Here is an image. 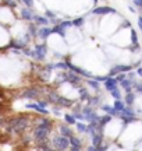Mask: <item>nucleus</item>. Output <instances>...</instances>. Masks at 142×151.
<instances>
[{
    "label": "nucleus",
    "instance_id": "obj_1",
    "mask_svg": "<svg viewBox=\"0 0 142 151\" xmlns=\"http://www.w3.org/2000/svg\"><path fill=\"white\" fill-rule=\"evenodd\" d=\"M52 120L48 118L43 119H36V127L33 130V139L36 140L38 144L45 143L49 139V134L52 132Z\"/></svg>",
    "mask_w": 142,
    "mask_h": 151
},
{
    "label": "nucleus",
    "instance_id": "obj_2",
    "mask_svg": "<svg viewBox=\"0 0 142 151\" xmlns=\"http://www.w3.org/2000/svg\"><path fill=\"white\" fill-rule=\"evenodd\" d=\"M6 123H7L6 130H7L9 133H22V132L28 127L29 120H28L27 116H18V118L7 120Z\"/></svg>",
    "mask_w": 142,
    "mask_h": 151
},
{
    "label": "nucleus",
    "instance_id": "obj_3",
    "mask_svg": "<svg viewBox=\"0 0 142 151\" xmlns=\"http://www.w3.org/2000/svg\"><path fill=\"white\" fill-rule=\"evenodd\" d=\"M46 52H48L46 43H38V45H35V49H33V50H28V55L32 56L33 59L42 62V60L45 59V56H46Z\"/></svg>",
    "mask_w": 142,
    "mask_h": 151
},
{
    "label": "nucleus",
    "instance_id": "obj_4",
    "mask_svg": "<svg viewBox=\"0 0 142 151\" xmlns=\"http://www.w3.org/2000/svg\"><path fill=\"white\" fill-rule=\"evenodd\" d=\"M52 147L56 148V150H67L70 147V140L66 136H55L53 140H52Z\"/></svg>",
    "mask_w": 142,
    "mask_h": 151
},
{
    "label": "nucleus",
    "instance_id": "obj_5",
    "mask_svg": "<svg viewBox=\"0 0 142 151\" xmlns=\"http://www.w3.org/2000/svg\"><path fill=\"white\" fill-rule=\"evenodd\" d=\"M49 102L52 104H56V105H60V106H64V108H68L72 105V101L71 99H67V98H63V97H59L56 94H49Z\"/></svg>",
    "mask_w": 142,
    "mask_h": 151
},
{
    "label": "nucleus",
    "instance_id": "obj_6",
    "mask_svg": "<svg viewBox=\"0 0 142 151\" xmlns=\"http://www.w3.org/2000/svg\"><path fill=\"white\" fill-rule=\"evenodd\" d=\"M81 112L84 113V116H85V119H87L88 122H98L99 120V116L98 113L95 112V109L89 105V106H85L84 109H81Z\"/></svg>",
    "mask_w": 142,
    "mask_h": 151
},
{
    "label": "nucleus",
    "instance_id": "obj_7",
    "mask_svg": "<svg viewBox=\"0 0 142 151\" xmlns=\"http://www.w3.org/2000/svg\"><path fill=\"white\" fill-rule=\"evenodd\" d=\"M66 66H67V69H70L71 71H74V73H77V74H80L81 77H87V78H92V77H93L89 71L84 70V69L78 67V66H74L72 63H70V62H66Z\"/></svg>",
    "mask_w": 142,
    "mask_h": 151
},
{
    "label": "nucleus",
    "instance_id": "obj_8",
    "mask_svg": "<svg viewBox=\"0 0 142 151\" xmlns=\"http://www.w3.org/2000/svg\"><path fill=\"white\" fill-rule=\"evenodd\" d=\"M130 70H132V66H130V65H116L111 67L109 76L111 77V76H116V74H119V73H128Z\"/></svg>",
    "mask_w": 142,
    "mask_h": 151
},
{
    "label": "nucleus",
    "instance_id": "obj_9",
    "mask_svg": "<svg viewBox=\"0 0 142 151\" xmlns=\"http://www.w3.org/2000/svg\"><path fill=\"white\" fill-rule=\"evenodd\" d=\"M39 94H40V92H39L35 87H29L28 90H25V91L21 94V98H25V99H35V98L39 97Z\"/></svg>",
    "mask_w": 142,
    "mask_h": 151
},
{
    "label": "nucleus",
    "instance_id": "obj_10",
    "mask_svg": "<svg viewBox=\"0 0 142 151\" xmlns=\"http://www.w3.org/2000/svg\"><path fill=\"white\" fill-rule=\"evenodd\" d=\"M92 13L96 14V16H104V14H113V13H117V11H116V9H113V7L104 6V7H96V9H93Z\"/></svg>",
    "mask_w": 142,
    "mask_h": 151
},
{
    "label": "nucleus",
    "instance_id": "obj_11",
    "mask_svg": "<svg viewBox=\"0 0 142 151\" xmlns=\"http://www.w3.org/2000/svg\"><path fill=\"white\" fill-rule=\"evenodd\" d=\"M68 140H70V148L71 151H80L82 150V144H81V140L78 139V137H75V136L72 134L71 137H68Z\"/></svg>",
    "mask_w": 142,
    "mask_h": 151
},
{
    "label": "nucleus",
    "instance_id": "obj_12",
    "mask_svg": "<svg viewBox=\"0 0 142 151\" xmlns=\"http://www.w3.org/2000/svg\"><path fill=\"white\" fill-rule=\"evenodd\" d=\"M117 84H119V81L116 80L114 77L111 76V77H107L106 80H104V88H106V91H113L114 88H117Z\"/></svg>",
    "mask_w": 142,
    "mask_h": 151
},
{
    "label": "nucleus",
    "instance_id": "obj_13",
    "mask_svg": "<svg viewBox=\"0 0 142 151\" xmlns=\"http://www.w3.org/2000/svg\"><path fill=\"white\" fill-rule=\"evenodd\" d=\"M28 109H33V111H36V112H39V113H43V115H48L49 113V111L48 109H45L42 105H39L38 102H33V104H27L25 105Z\"/></svg>",
    "mask_w": 142,
    "mask_h": 151
},
{
    "label": "nucleus",
    "instance_id": "obj_14",
    "mask_svg": "<svg viewBox=\"0 0 142 151\" xmlns=\"http://www.w3.org/2000/svg\"><path fill=\"white\" fill-rule=\"evenodd\" d=\"M52 28L48 27V25H42L40 27V29L38 31V37L40 38V39H46V38L49 37V35H52Z\"/></svg>",
    "mask_w": 142,
    "mask_h": 151
},
{
    "label": "nucleus",
    "instance_id": "obj_15",
    "mask_svg": "<svg viewBox=\"0 0 142 151\" xmlns=\"http://www.w3.org/2000/svg\"><path fill=\"white\" fill-rule=\"evenodd\" d=\"M21 18L25 20V21H32L33 20V13H32V9H21Z\"/></svg>",
    "mask_w": 142,
    "mask_h": 151
},
{
    "label": "nucleus",
    "instance_id": "obj_16",
    "mask_svg": "<svg viewBox=\"0 0 142 151\" xmlns=\"http://www.w3.org/2000/svg\"><path fill=\"white\" fill-rule=\"evenodd\" d=\"M33 21H35V24L36 25H48L49 24V18L48 17H45V16H39V14H33Z\"/></svg>",
    "mask_w": 142,
    "mask_h": 151
},
{
    "label": "nucleus",
    "instance_id": "obj_17",
    "mask_svg": "<svg viewBox=\"0 0 142 151\" xmlns=\"http://www.w3.org/2000/svg\"><path fill=\"white\" fill-rule=\"evenodd\" d=\"M120 84H121V87L126 90V92H130V91H132V86H134V81L132 80H130V78H124V80H121L120 81Z\"/></svg>",
    "mask_w": 142,
    "mask_h": 151
},
{
    "label": "nucleus",
    "instance_id": "obj_18",
    "mask_svg": "<svg viewBox=\"0 0 142 151\" xmlns=\"http://www.w3.org/2000/svg\"><path fill=\"white\" fill-rule=\"evenodd\" d=\"M119 116L121 118V120H123V123H124V124L134 123V122H137V120H138L135 116H130V115H123V113H119Z\"/></svg>",
    "mask_w": 142,
    "mask_h": 151
},
{
    "label": "nucleus",
    "instance_id": "obj_19",
    "mask_svg": "<svg viewBox=\"0 0 142 151\" xmlns=\"http://www.w3.org/2000/svg\"><path fill=\"white\" fill-rule=\"evenodd\" d=\"M102 109L104 111V113L110 115L111 118H113V116H119V113H120V112H117V111H116L114 106H110V105H103V106H102Z\"/></svg>",
    "mask_w": 142,
    "mask_h": 151
},
{
    "label": "nucleus",
    "instance_id": "obj_20",
    "mask_svg": "<svg viewBox=\"0 0 142 151\" xmlns=\"http://www.w3.org/2000/svg\"><path fill=\"white\" fill-rule=\"evenodd\" d=\"M60 134L61 136H66V137H71V136L74 134V132H72L68 126H66V124H61V126H60Z\"/></svg>",
    "mask_w": 142,
    "mask_h": 151
},
{
    "label": "nucleus",
    "instance_id": "obj_21",
    "mask_svg": "<svg viewBox=\"0 0 142 151\" xmlns=\"http://www.w3.org/2000/svg\"><path fill=\"white\" fill-rule=\"evenodd\" d=\"M110 120H111V116L106 113V115H103V116H99L98 124H99V126H100V127H103L104 124H107V123H109V122H110Z\"/></svg>",
    "mask_w": 142,
    "mask_h": 151
},
{
    "label": "nucleus",
    "instance_id": "obj_22",
    "mask_svg": "<svg viewBox=\"0 0 142 151\" xmlns=\"http://www.w3.org/2000/svg\"><path fill=\"white\" fill-rule=\"evenodd\" d=\"M134 102H135V94H134L132 91L127 92V95H126V104L128 105V106H131Z\"/></svg>",
    "mask_w": 142,
    "mask_h": 151
},
{
    "label": "nucleus",
    "instance_id": "obj_23",
    "mask_svg": "<svg viewBox=\"0 0 142 151\" xmlns=\"http://www.w3.org/2000/svg\"><path fill=\"white\" fill-rule=\"evenodd\" d=\"M113 106H114V109L117 112H121L123 109L126 108V102H123L121 99H114V105Z\"/></svg>",
    "mask_w": 142,
    "mask_h": 151
},
{
    "label": "nucleus",
    "instance_id": "obj_24",
    "mask_svg": "<svg viewBox=\"0 0 142 151\" xmlns=\"http://www.w3.org/2000/svg\"><path fill=\"white\" fill-rule=\"evenodd\" d=\"M78 94H80L81 99H88L89 98V92H88L85 87H78Z\"/></svg>",
    "mask_w": 142,
    "mask_h": 151
},
{
    "label": "nucleus",
    "instance_id": "obj_25",
    "mask_svg": "<svg viewBox=\"0 0 142 151\" xmlns=\"http://www.w3.org/2000/svg\"><path fill=\"white\" fill-rule=\"evenodd\" d=\"M64 120H66L67 124H75V122H77V119L74 118L72 113H66L64 115Z\"/></svg>",
    "mask_w": 142,
    "mask_h": 151
},
{
    "label": "nucleus",
    "instance_id": "obj_26",
    "mask_svg": "<svg viewBox=\"0 0 142 151\" xmlns=\"http://www.w3.org/2000/svg\"><path fill=\"white\" fill-rule=\"evenodd\" d=\"M88 86L92 87L93 90H96V91H98L99 87H100V84H99L98 80H95V78H89V80H88Z\"/></svg>",
    "mask_w": 142,
    "mask_h": 151
},
{
    "label": "nucleus",
    "instance_id": "obj_27",
    "mask_svg": "<svg viewBox=\"0 0 142 151\" xmlns=\"http://www.w3.org/2000/svg\"><path fill=\"white\" fill-rule=\"evenodd\" d=\"M75 127L80 133H87V124L82 122H75Z\"/></svg>",
    "mask_w": 142,
    "mask_h": 151
},
{
    "label": "nucleus",
    "instance_id": "obj_28",
    "mask_svg": "<svg viewBox=\"0 0 142 151\" xmlns=\"http://www.w3.org/2000/svg\"><path fill=\"white\" fill-rule=\"evenodd\" d=\"M28 31H29V37H38V31H36V27H35V24H31L29 27H28Z\"/></svg>",
    "mask_w": 142,
    "mask_h": 151
},
{
    "label": "nucleus",
    "instance_id": "obj_29",
    "mask_svg": "<svg viewBox=\"0 0 142 151\" xmlns=\"http://www.w3.org/2000/svg\"><path fill=\"white\" fill-rule=\"evenodd\" d=\"M72 25H74V27H82V25H84V22H85V20H84V18H82V17H78V18H75V20H72Z\"/></svg>",
    "mask_w": 142,
    "mask_h": 151
},
{
    "label": "nucleus",
    "instance_id": "obj_30",
    "mask_svg": "<svg viewBox=\"0 0 142 151\" xmlns=\"http://www.w3.org/2000/svg\"><path fill=\"white\" fill-rule=\"evenodd\" d=\"M110 94H111V97L114 98V99H121V92H120V90H119V87L114 88L113 91H110Z\"/></svg>",
    "mask_w": 142,
    "mask_h": 151
},
{
    "label": "nucleus",
    "instance_id": "obj_31",
    "mask_svg": "<svg viewBox=\"0 0 142 151\" xmlns=\"http://www.w3.org/2000/svg\"><path fill=\"white\" fill-rule=\"evenodd\" d=\"M131 41H132V45H138V38H137V31L135 29H131Z\"/></svg>",
    "mask_w": 142,
    "mask_h": 151
},
{
    "label": "nucleus",
    "instance_id": "obj_32",
    "mask_svg": "<svg viewBox=\"0 0 142 151\" xmlns=\"http://www.w3.org/2000/svg\"><path fill=\"white\" fill-rule=\"evenodd\" d=\"M134 88H135V91L142 94V83H137V81H134Z\"/></svg>",
    "mask_w": 142,
    "mask_h": 151
},
{
    "label": "nucleus",
    "instance_id": "obj_33",
    "mask_svg": "<svg viewBox=\"0 0 142 151\" xmlns=\"http://www.w3.org/2000/svg\"><path fill=\"white\" fill-rule=\"evenodd\" d=\"M22 3L27 6V7L32 9V7H33V3H35V0H22Z\"/></svg>",
    "mask_w": 142,
    "mask_h": 151
},
{
    "label": "nucleus",
    "instance_id": "obj_34",
    "mask_svg": "<svg viewBox=\"0 0 142 151\" xmlns=\"http://www.w3.org/2000/svg\"><path fill=\"white\" fill-rule=\"evenodd\" d=\"M135 76H137V73H134V71H128V74H127V78H130V80L135 81Z\"/></svg>",
    "mask_w": 142,
    "mask_h": 151
},
{
    "label": "nucleus",
    "instance_id": "obj_35",
    "mask_svg": "<svg viewBox=\"0 0 142 151\" xmlns=\"http://www.w3.org/2000/svg\"><path fill=\"white\" fill-rule=\"evenodd\" d=\"M46 17H49V18H53V21H55V18H56V14L53 13V11H50V10H46Z\"/></svg>",
    "mask_w": 142,
    "mask_h": 151
},
{
    "label": "nucleus",
    "instance_id": "obj_36",
    "mask_svg": "<svg viewBox=\"0 0 142 151\" xmlns=\"http://www.w3.org/2000/svg\"><path fill=\"white\" fill-rule=\"evenodd\" d=\"M4 3L7 6H10L11 9H14V7H16V1H13V0H4Z\"/></svg>",
    "mask_w": 142,
    "mask_h": 151
},
{
    "label": "nucleus",
    "instance_id": "obj_37",
    "mask_svg": "<svg viewBox=\"0 0 142 151\" xmlns=\"http://www.w3.org/2000/svg\"><path fill=\"white\" fill-rule=\"evenodd\" d=\"M59 105H57V106H56V108H53V113H55L56 116H59V115H60V111H59Z\"/></svg>",
    "mask_w": 142,
    "mask_h": 151
},
{
    "label": "nucleus",
    "instance_id": "obj_38",
    "mask_svg": "<svg viewBox=\"0 0 142 151\" xmlns=\"http://www.w3.org/2000/svg\"><path fill=\"white\" fill-rule=\"evenodd\" d=\"M134 4L137 7H142V0H134Z\"/></svg>",
    "mask_w": 142,
    "mask_h": 151
},
{
    "label": "nucleus",
    "instance_id": "obj_39",
    "mask_svg": "<svg viewBox=\"0 0 142 151\" xmlns=\"http://www.w3.org/2000/svg\"><path fill=\"white\" fill-rule=\"evenodd\" d=\"M138 27H139V29H141V32H142V16L138 18Z\"/></svg>",
    "mask_w": 142,
    "mask_h": 151
},
{
    "label": "nucleus",
    "instance_id": "obj_40",
    "mask_svg": "<svg viewBox=\"0 0 142 151\" xmlns=\"http://www.w3.org/2000/svg\"><path fill=\"white\" fill-rule=\"evenodd\" d=\"M137 76H139V77H142V67H139V66H138V67H137Z\"/></svg>",
    "mask_w": 142,
    "mask_h": 151
},
{
    "label": "nucleus",
    "instance_id": "obj_41",
    "mask_svg": "<svg viewBox=\"0 0 142 151\" xmlns=\"http://www.w3.org/2000/svg\"><path fill=\"white\" fill-rule=\"evenodd\" d=\"M88 150H89V151H98V148H96V147H95V146L92 144V146L88 147Z\"/></svg>",
    "mask_w": 142,
    "mask_h": 151
},
{
    "label": "nucleus",
    "instance_id": "obj_42",
    "mask_svg": "<svg viewBox=\"0 0 142 151\" xmlns=\"http://www.w3.org/2000/svg\"><path fill=\"white\" fill-rule=\"evenodd\" d=\"M123 27H130V22H128V21H126V22H124V24H123Z\"/></svg>",
    "mask_w": 142,
    "mask_h": 151
},
{
    "label": "nucleus",
    "instance_id": "obj_43",
    "mask_svg": "<svg viewBox=\"0 0 142 151\" xmlns=\"http://www.w3.org/2000/svg\"><path fill=\"white\" fill-rule=\"evenodd\" d=\"M139 113H142V111H139Z\"/></svg>",
    "mask_w": 142,
    "mask_h": 151
}]
</instances>
